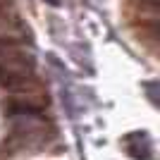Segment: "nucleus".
Returning a JSON list of instances; mask_svg holds the SVG:
<instances>
[{
	"label": "nucleus",
	"mask_w": 160,
	"mask_h": 160,
	"mask_svg": "<svg viewBox=\"0 0 160 160\" xmlns=\"http://www.w3.org/2000/svg\"><path fill=\"white\" fill-rule=\"evenodd\" d=\"M31 67H33L31 58L17 43L0 38V84H5V86L27 84Z\"/></svg>",
	"instance_id": "nucleus-1"
}]
</instances>
